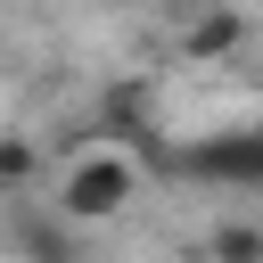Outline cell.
I'll return each mask as SVG.
<instances>
[{
	"label": "cell",
	"instance_id": "cell-8",
	"mask_svg": "<svg viewBox=\"0 0 263 263\" xmlns=\"http://www.w3.org/2000/svg\"><path fill=\"white\" fill-rule=\"evenodd\" d=\"M173 8H205V0H173Z\"/></svg>",
	"mask_w": 263,
	"mask_h": 263
},
{
	"label": "cell",
	"instance_id": "cell-3",
	"mask_svg": "<svg viewBox=\"0 0 263 263\" xmlns=\"http://www.w3.org/2000/svg\"><path fill=\"white\" fill-rule=\"evenodd\" d=\"M247 41V16L238 8H222V0H205V8H189V25H181V58H197V66H214V58H230Z\"/></svg>",
	"mask_w": 263,
	"mask_h": 263
},
{
	"label": "cell",
	"instance_id": "cell-1",
	"mask_svg": "<svg viewBox=\"0 0 263 263\" xmlns=\"http://www.w3.org/2000/svg\"><path fill=\"white\" fill-rule=\"evenodd\" d=\"M140 197V164L115 148V140H90V148H74L66 156V173H58V214L74 222V230H99V222H115L123 205Z\"/></svg>",
	"mask_w": 263,
	"mask_h": 263
},
{
	"label": "cell",
	"instance_id": "cell-4",
	"mask_svg": "<svg viewBox=\"0 0 263 263\" xmlns=\"http://www.w3.org/2000/svg\"><path fill=\"white\" fill-rule=\"evenodd\" d=\"M16 247L33 255V263H82V247H74V222L49 205V214H16Z\"/></svg>",
	"mask_w": 263,
	"mask_h": 263
},
{
	"label": "cell",
	"instance_id": "cell-2",
	"mask_svg": "<svg viewBox=\"0 0 263 263\" xmlns=\"http://www.w3.org/2000/svg\"><path fill=\"white\" fill-rule=\"evenodd\" d=\"M181 173H197L214 189H263V132H214L181 156Z\"/></svg>",
	"mask_w": 263,
	"mask_h": 263
},
{
	"label": "cell",
	"instance_id": "cell-6",
	"mask_svg": "<svg viewBox=\"0 0 263 263\" xmlns=\"http://www.w3.org/2000/svg\"><path fill=\"white\" fill-rule=\"evenodd\" d=\"M205 263H263V222H222L205 238Z\"/></svg>",
	"mask_w": 263,
	"mask_h": 263
},
{
	"label": "cell",
	"instance_id": "cell-7",
	"mask_svg": "<svg viewBox=\"0 0 263 263\" xmlns=\"http://www.w3.org/2000/svg\"><path fill=\"white\" fill-rule=\"evenodd\" d=\"M25 181H33V140L0 132V189H25Z\"/></svg>",
	"mask_w": 263,
	"mask_h": 263
},
{
	"label": "cell",
	"instance_id": "cell-5",
	"mask_svg": "<svg viewBox=\"0 0 263 263\" xmlns=\"http://www.w3.org/2000/svg\"><path fill=\"white\" fill-rule=\"evenodd\" d=\"M123 132L148 140V90H140V82H115L107 107H99V140H123Z\"/></svg>",
	"mask_w": 263,
	"mask_h": 263
}]
</instances>
